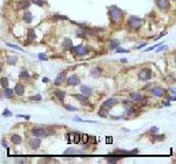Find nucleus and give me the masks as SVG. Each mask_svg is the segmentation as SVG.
Wrapping results in <instances>:
<instances>
[{
  "instance_id": "obj_47",
  "label": "nucleus",
  "mask_w": 176,
  "mask_h": 164,
  "mask_svg": "<svg viewBox=\"0 0 176 164\" xmlns=\"http://www.w3.org/2000/svg\"><path fill=\"white\" fill-rule=\"evenodd\" d=\"M17 116H18V117H24L25 120H29V116H28V115H17Z\"/></svg>"
},
{
  "instance_id": "obj_50",
  "label": "nucleus",
  "mask_w": 176,
  "mask_h": 164,
  "mask_svg": "<svg viewBox=\"0 0 176 164\" xmlns=\"http://www.w3.org/2000/svg\"><path fill=\"white\" fill-rule=\"evenodd\" d=\"M112 142H113L112 137H107V143H112Z\"/></svg>"
},
{
  "instance_id": "obj_48",
  "label": "nucleus",
  "mask_w": 176,
  "mask_h": 164,
  "mask_svg": "<svg viewBox=\"0 0 176 164\" xmlns=\"http://www.w3.org/2000/svg\"><path fill=\"white\" fill-rule=\"evenodd\" d=\"M166 34H167V32H162V33H161V34H160V35H159V37H156V38H155V40H157V39H160V38H162V37H163V35H166Z\"/></svg>"
},
{
  "instance_id": "obj_42",
  "label": "nucleus",
  "mask_w": 176,
  "mask_h": 164,
  "mask_svg": "<svg viewBox=\"0 0 176 164\" xmlns=\"http://www.w3.org/2000/svg\"><path fill=\"white\" fill-rule=\"evenodd\" d=\"M39 59H40V60H45V61H46V60H48V57L46 56L45 53H40V54H39Z\"/></svg>"
},
{
  "instance_id": "obj_16",
  "label": "nucleus",
  "mask_w": 176,
  "mask_h": 164,
  "mask_svg": "<svg viewBox=\"0 0 176 164\" xmlns=\"http://www.w3.org/2000/svg\"><path fill=\"white\" fill-rule=\"evenodd\" d=\"M80 92L82 93V94L89 96V95L93 94V88L89 87V86H85V84H83V86H80Z\"/></svg>"
},
{
  "instance_id": "obj_54",
  "label": "nucleus",
  "mask_w": 176,
  "mask_h": 164,
  "mask_svg": "<svg viewBox=\"0 0 176 164\" xmlns=\"http://www.w3.org/2000/svg\"><path fill=\"white\" fill-rule=\"evenodd\" d=\"M2 147L7 148V144H6V142H5V141H2Z\"/></svg>"
},
{
  "instance_id": "obj_8",
  "label": "nucleus",
  "mask_w": 176,
  "mask_h": 164,
  "mask_svg": "<svg viewBox=\"0 0 176 164\" xmlns=\"http://www.w3.org/2000/svg\"><path fill=\"white\" fill-rule=\"evenodd\" d=\"M139 150L137 149H133V150H121V149H115L114 154L116 155H128V156H133L135 154H137Z\"/></svg>"
},
{
  "instance_id": "obj_52",
  "label": "nucleus",
  "mask_w": 176,
  "mask_h": 164,
  "mask_svg": "<svg viewBox=\"0 0 176 164\" xmlns=\"http://www.w3.org/2000/svg\"><path fill=\"white\" fill-rule=\"evenodd\" d=\"M146 45H147V43H141V45H140V46H137L136 48H141V47H143V46H146Z\"/></svg>"
},
{
  "instance_id": "obj_34",
  "label": "nucleus",
  "mask_w": 176,
  "mask_h": 164,
  "mask_svg": "<svg viewBox=\"0 0 176 164\" xmlns=\"http://www.w3.org/2000/svg\"><path fill=\"white\" fill-rule=\"evenodd\" d=\"M1 87L2 88H7L8 87V80L6 78H1Z\"/></svg>"
},
{
  "instance_id": "obj_6",
  "label": "nucleus",
  "mask_w": 176,
  "mask_h": 164,
  "mask_svg": "<svg viewBox=\"0 0 176 164\" xmlns=\"http://www.w3.org/2000/svg\"><path fill=\"white\" fill-rule=\"evenodd\" d=\"M156 6L161 11H168L170 7V1L169 0H156Z\"/></svg>"
},
{
  "instance_id": "obj_39",
  "label": "nucleus",
  "mask_w": 176,
  "mask_h": 164,
  "mask_svg": "<svg viewBox=\"0 0 176 164\" xmlns=\"http://www.w3.org/2000/svg\"><path fill=\"white\" fill-rule=\"evenodd\" d=\"M8 47H11V48H14V49H18V51H22V48L21 47H19V46H15V45H12V43H6Z\"/></svg>"
},
{
  "instance_id": "obj_17",
  "label": "nucleus",
  "mask_w": 176,
  "mask_h": 164,
  "mask_svg": "<svg viewBox=\"0 0 176 164\" xmlns=\"http://www.w3.org/2000/svg\"><path fill=\"white\" fill-rule=\"evenodd\" d=\"M14 92H15V94H17L18 96L24 95V93H25V87H24V84L17 83V84H15V87H14Z\"/></svg>"
},
{
  "instance_id": "obj_5",
  "label": "nucleus",
  "mask_w": 176,
  "mask_h": 164,
  "mask_svg": "<svg viewBox=\"0 0 176 164\" xmlns=\"http://www.w3.org/2000/svg\"><path fill=\"white\" fill-rule=\"evenodd\" d=\"M70 52L76 54V55H86V54H88V48L85 47L83 45H78L76 47L70 49Z\"/></svg>"
},
{
  "instance_id": "obj_44",
  "label": "nucleus",
  "mask_w": 176,
  "mask_h": 164,
  "mask_svg": "<svg viewBox=\"0 0 176 164\" xmlns=\"http://www.w3.org/2000/svg\"><path fill=\"white\" fill-rule=\"evenodd\" d=\"M88 139H89V136L88 135H86V134H85V135H82V142H83V143H87Z\"/></svg>"
},
{
  "instance_id": "obj_46",
  "label": "nucleus",
  "mask_w": 176,
  "mask_h": 164,
  "mask_svg": "<svg viewBox=\"0 0 176 164\" xmlns=\"http://www.w3.org/2000/svg\"><path fill=\"white\" fill-rule=\"evenodd\" d=\"M169 90H170V93H172V94H175L176 95V88H174V87H170Z\"/></svg>"
},
{
  "instance_id": "obj_11",
  "label": "nucleus",
  "mask_w": 176,
  "mask_h": 164,
  "mask_svg": "<svg viewBox=\"0 0 176 164\" xmlns=\"http://www.w3.org/2000/svg\"><path fill=\"white\" fill-rule=\"evenodd\" d=\"M67 73L66 72H62V73H60L58 76H56V79H55V81H54V84L55 86H60V84L62 83L64 81H67Z\"/></svg>"
},
{
  "instance_id": "obj_37",
  "label": "nucleus",
  "mask_w": 176,
  "mask_h": 164,
  "mask_svg": "<svg viewBox=\"0 0 176 164\" xmlns=\"http://www.w3.org/2000/svg\"><path fill=\"white\" fill-rule=\"evenodd\" d=\"M147 103H148V97H145V96H143V97L140 100L139 104H140L141 107H143V106H146V104H147Z\"/></svg>"
},
{
  "instance_id": "obj_40",
  "label": "nucleus",
  "mask_w": 176,
  "mask_h": 164,
  "mask_svg": "<svg viewBox=\"0 0 176 164\" xmlns=\"http://www.w3.org/2000/svg\"><path fill=\"white\" fill-rule=\"evenodd\" d=\"M150 134H157L159 133V128L157 127H151L150 130H149Z\"/></svg>"
},
{
  "instance_id": "obj_22",
  "label": "nucleus",
  "mask_w": 176,
  "mask_h": 164,
  "mask_svg": "<svg viewBox=\"0 0 176 164\" xmlns=\"http://www.w3.org/2000/svg\"><path fill=\"white\" fill-rule=\"evenodd\" d=\"M14 89H11V88H5L4 90V95L6 98H12L13 96H14Z\"/></svg>"
},
{
  "instance_id": "obj_23",
  "label": "nucleus",
  "mask_w": 176,
  "mask_h": 164,
  "mask_svg": "<svg viewBox=\"0 0 176 164\" xmlns=\"http://www.w3.org/2000/svg\"><path fill=\"white\" fill-rule=\"evenodd\" d=\"M101 74H102V69L101 68H99V67H96V68H94L93 70L91 72V75L93 76V78H99V76H101Z\"/></svg>"
},
{
  "instance_id": "obj_43",
  "label": "nucleus",
  "mask_w": 176,
  "mask_h": 164,
  "mask_svg": "<svg viewBox=\"0 0 176 164\" xmlns=\"http://www.w3.org/2000/svg\"><path fill=\"white\" fill-rule=\"evenodd\" d=\"M116 53H129V51H126L123 48H116Z\"/></svg>"
},
{
  "instance_id": "obj_26",
  "label": "nucleus",
  "mask_w": 176,
  "mask_h": 164,
  "mask_svg": "<svg viewBox=\"0 0 176 164\" xmlns=\"http://www.w3.org/2000/svg\"><path fill=\"white\" fill-rule=\"evenodd\" d=\"M164 139H166V135H156V134L153 135V142H162Z\"/></svg>"
},
{
  "instance_id": "obj_18",
  "label": "nucleus",
  "mask_w": 176,
  "mask_h": 164,
  "mask_svg": "<svg viewBox=\"0 0 176 164\" xmlns=\"http://www.w3.org/2000/svg\"><path fill=\"white\" fill-rule=\"evenodd\" d=\"M35 38H37V35H35L34 29L29 28V29H28V35H27V41H26L25 45H29L28 42H32L33 40H35Z\"/></svg>"
},
{
  "instance_id": "obj_13",
  "label": "nucleus",
  "mask_w": 176,
  "mask_h": 164,
  "mask_svg": "<svg viewBox=\"0 0 176 164\" xmlns=\"http://www.w3.org/2000/svg\"><path fill=\"white\" fill-rule=\"evenodd\" d=\"M31 0H20L18 2V10H27L29 6H31Z\"/></svg>"
},
{
  "instance_id": "obj_53",
  "label": "nucleus",
  "mask_w": 176,
  "mask_h": 164,
  "mask_svg": "<svg viewBox=\"0 0 176 164\" xmlns=\"http://www.w3.org/2000/svg\"><path fill=\"white\" fill-rule=\"evenodd\" d=\"M121 62H122V63H126V62H128V61H127V59H121Z\"/></svg>"
},
{
  "instance_id": "obj_1",
  "label": "nucleus",
  "mask_w": 176,
  "mask_h": 164,
  "mask_svg": "<svg viewBox=\"0 0 176 164\" xmlns=\"http://www.w3.org/2000/svg\"><path fill=\"white\" fill-rule=\"evenodd\" d=\"M108 14H109L112 24L120 22L123 18V12L118 6H109L108 7Z\"/></svg>"
},
{
  "instance_id": "obj_29",
  "label": "nucleus",
  "mask_w": 176,
  "mask_h": 164,
  "mask_svg": "<svg viewBox=\"0 0 176 164\" xmlns=\"http://www.w3.org/2000/svg\"><path fill=\"white\" fill-rule=\"evenodd\" d=\"M54 94L58 96V98L60 101H62L65 98V93L64 92H61V90H59V89H56V90H54Z\"/></svg>"
},
{
  "instance_id": "obj_32",
  "label": "nucleus",
  "mask_w": 176,
  "mask_h": 164,
  "mask_svg": "<svg viewBox=\"0 0 176 164\" xmlns=\"http://www.w3.org/2000/svg\"><path fill=\"white\" fill-rule=\"evenodd\" d=\"M80 152H81V151L73 149V148H68L67 150H65V155H68V154H80Z\"/></svg>"
},
{
  "instance_id": "obj_19",
  "label": "nucleus",
  "mask_w": 176,
  "mask_h": 164,
  "mask_svg": "<svg viewBox=\"0 0 176 164\" xmlns=\"http://www.w3.org/2000/svg\"><path fill=\"white\" fill-rule=\"evenodd\" d=\"M130 100L133 101V102H135V103H139L140 102V100L142 98L143 96L140 94V93H130Z\"/></svg>"
},
{
  "instance_id": "obj_4",
  "label": "nucleus",
  "mask_w": 176,
  "mask_h": 164,
  "mask_svg": "<svg viewBox=\"0 0 176 164\" xmlns=\"http://www.w3.org/2000/svg\"><path fill=\"white\" fill-rule=\"evenodd\" d=\"M139 79L141 81H148L151 79V70L149 68H143L139 72Z\"/></svg>"
},
{
  "instance_id": "obj_31",
  "label": "nucleus",
  "mask_w": 176,
  "mask_h": 164,
  "mask_svg": "<svg viewBox=\"0 0 176 164\" xmlns=\"http://www.w3.org/2000/svg\"><path fill=\"white\" fill-rule=\"evenodd\" d=\"M19 76H20V79H29V78H31V75L28 74V72L25 70V69L21 70L20 74H19Z\"/></svg>"
},
{
  "instance_id": "obj_38",
  "label": "nucleus",
  "mask_w": 176,
  "mask_h": 164,
  "mask_svg": "<svg viewBox=\"0 0 176 164\" xmlns=\"http://www.w3.org/2000/svg\"><path fill=\"white\" fill-rule=\"evenodd\" d=\"M65 108H66L67 109V110H68V111H76L78 110V108H76V107H74V106H65Z\"/></svg>"
},
{
  "instance_id": "obj_10",
  "label": "nucleus",
  "mask_w": 176,
  "mask_h": 164,
  "mask_svg": "<svg viewBox=\"0 0 176 164\" xmlns=\"http://www.w3.org/2000/svg\"><path fill=\"white\" fill-rule=\"evenodd\" d=\"M150 92H151V94L156 97H162L164 94H166V90H164L163 88H161V87H154Z\"/></svg>"
},
{
  "instance_id": "obj_30",
  "label": "nucleus",
  "mask_w": 176,
  "mask_h": 164,
  "mask_svg": "<svg viewBox=\"0 0 176 164\" xmlns=\"http://www.w3.org/2000/svg\"><path fill=\"white\" fill-rule=\"evenodd\" d=\"M120 46V41L119 40H113L112 42H110V45H109V48L110 49H116Z\"/></svg>"
},
{
  "instance_id": "obj_14",
  "label": "nucleus",
  "mask_w": 176,
  "mask_h": 164,
  "mask_svg": "<svg viewBox=\"0 0 176 164\" xmlns=\"http://www.w3.org/2000/svg\"><path fill=\"white\" fill-rule=\"evenodd\" d=\"M62 48L65 51H70L73 48V41L69 39V38H66L64 39V42H62Z\"/></svg>"
},
{
  "instance_id": "obj_15",
  "label": "nucleus",
  "mask_w": 176,
  "mask_h": 164,
  "mask_svg": "<svg viewBox=\"0 0 176 164\" xmlns=\"http://www.w3.org/2000/svg\"><path fill=\"white\" fill-rule=\"evenodd\" d=\"M74 97L76 98L79 102H81L82 104H88V96L87 95H85V94H75L74 95Z\"/></svg>"
},
{
  "instance_id": "obj_45",
  "label": "nucleus",
  "mask_w": 176,
  "mask_h": 164,
  "mask_svg": "<svg viewBox=\"0 0 176 164\" xmlns=\"http://www.w3.org/2000/svg\"><path fill=\"white\" fill-rule=\"evenodd\" d=\"M168 47H167V46H160V48L157 49V51H156V52H157V53H159V52H161V51H166V49H167Z\"/></svg>"
},
{
  "instance_id": "obj_27",
  "label": "nucleus",
  "mask_w": 176,
  "mask_h": 164,
  "mask_svg": "<svg viewBox=\"0 0 176 164\" xmlns=\"http://www.w3.org/2000/svg\"><path fill=\"white\" fill-rule=\"evenodd\" d=\"M80 142H82V136L80 134H74V138H73V143L79 144Z\"/></svg>"
},
{
  "instance_id": "obj_2",
  "label": "nucleus",
  "mask_w": 176,
  "mask_h": 164,
  "mask_svg": "<svg viewBox=\"0 0 176 164\" xmlns=\"http://www.w3.org/2000/svg\"><path fill=\"white\" fill-rule=\"evenodd\" d=\"M142 24H143L142 19L137 18V16H135V15H132V16L128 18V26L130 27L132 29H134V31L140 29L141 26H142Z\"/></svg>"
},
{
  "instance_id": "obj_41",
  "label": "nucleus",
  "mask_w": 176,
  "mask_h": 164,
  "mask_svg": "<svg viewBox=\"0 0 176 164\" xmlns=\"http://www.w3.org/2000/svg\"><path fill=\"white\" fill-rule=\"evenodd\" d=\"M2 116H5V117H10V116H12V113H11L10 110H7V109H6V110H5L4 113H2Z\"/></svg>"
},
{
  "instance_id": "obj_9",
  "label": "nucleus",
  "mask_w": 176,
  "mask_h": 164,
  "mask_svg": "<svg viewBox=\"0 0 176 164\" xmlns=\"http://www.w3.org/2000/svg\"><path fill=\"white\" fill-rule=\"evenodd\" d=\"M29 147L32 148L33 150H37V149H39V147H40V144H41V139H40V137H33V138H31L29 139Z\"/></svg>"
},
{
  "instance_id": "obj_25",
  "label": "nucleus",
  "mask_w": 176,
  "mask_h": 164,
  "mask_svg": "<svg viewBox=\"0 0 176 164\" xmlns=\"http://www.w3.org/2000/svg\"><path fill=\"white\" fill-rule=\"evenodd\" d=\"M11 139H12V142H13L14 144H20L21 142H22V138H21V136L17 135V134L12 135V137H11Z\"/></svg>"
},
{
  "instance_id": "obj_3",
  "label": "nucleus",
  "mask_w": 176,
  "mask_h": 164,
  "mask_svg": "<svg viewBox=\"0 0 176 164\" xmlns=\"http://www.w3.org/2000/svg\"><path fill=\"white\" fill-rule=\"evenodd\" d=\"M53 130L47 129V128H35V129L32 130V135L37 136V137H47V136L52 135Z\"/></svg>"
},
{
  "instance_id": "obj_49",
  "label": "nucleus",
  "mask_w": 176,
  "mask_h": 164,
  "mask_svg": "<svg viewBox=\"0 0 176 164\" xmlns=\"http://www.w3.org/2000/svg\"><path fill=\"white\" fill-rule=\"evenodd\" d=\"M17 162L18 163H24V162H26V160H25V158H18Z\"/></svg>"
},
{
  "instance_id": "obj_36",
  "label": "nucleus",
  "mask_w": 176,
  "mask_h": 164,
  "mask_svg": "<svg viewBox=\"0 0 176 164\" xmlns=\"http://www.w3.org/2000/svg\"><path fill=\"white\" fill-rule=\"evenodd\" d=\"M54 20H68V18H67L66 15H59V14H56V15H54Z\"/></svg>"
},
{
  "instance_id": "obj_7",
  "label": "nucleus",
  "mask_w": 176,
  "mask_h": 164,
  "mask_svg": "<svg viewBox=\"0 0 176 164\" xmlns=\"http://www.w3.org/2000/svg\"><path fill=\"white\" fill-rule=\"evenodd\" d=\"M80 82H81L80 78L76 74H73L69 78H67V84H68V86H78V84H80Z\"/></svg>"
},
{
  "instance_id": "obj_51",
  "label": "nucleus",
  "mask_w": 176,
  "mask_h": 164,
  "mask_svg": "<svg viewBox=\"0 0 176 164\" xmlns=\"http://www.w3.org/2000/svg\"><path fill=\"white\" fill-rule=\"evenodd\" d=\"M42 82H44V83H47V82H48V79H47V78H44V79H42Z\"/></svg>"
},
{
  "instance_id": "obj_20",
  "label": "nucleus",
  "mask_w": 176,
  "mask_h": 164,
  "mask_svg": "<svg viewBox=\"0 0 176 164\" xmlns=\"http://www.w3.org/2000/svg\"><path fill=\"white\" fill-rule=\"evenodd\" d=\"M108 113H109V108H106V107L103 106H101V108L99 109V116H101V117H107L108 116Z\"/></svg>"
},
{
  "instance_id": "obj_28",
  "label": "nucleus",
  "mask_w": 176,
  "mask_h": 164,
  "mask_svg": "<svg viewBox=\"0 0 176 164\" xmlns=\"http://www.w3.org/2000/svg\"><path fill=\"white\" fill-rule=\"evenodd\" d=\"M120 158H121V156L120 157H118V156H115V157H106V161H107L108 163H116V162H119L120 161Z\"/></svg>"
},
{
  "instance_id": "obj_21",
  "label": "nucleus",
  "mask_w": 176,
  "mask_h": 164,
  "mask_svg": "<svg viewBox=\"0 0 176 164\" xmlns=\"http://www.w3.org/2000/svg\"><path fill=\"white\" fill-rule=\"evenodd\" d=\"M24 21L27 24H31L32 22V20H33V14H32L31 12H25L24 13Z\"/></svg>"
},
{
  "instance_id": "obj_55",
  "label": "nucleus",
  "mask_w": 176,
  "mask_h": 164,
  "mask_svg": "<svg viewBox=\"0 0 176 164\" xmlns=\"http://www.w3.org/2000/svg\"><path fill=\"white\" fill-rule=\"evenodd\" d=\"M175 63H176V55H175Z\"/></svg>"
},
{
  "instance_id": "obj_35",
  "label": "nucleus",
  "mask_w": 176,
  "mask_h": 164,
  "mask_svg": "<svg viewBox=\"0 0 176 164\" xmlns=\"http://www.w3.org/2000/svg\"><path fill=\"white\" fill-rule=\"evenodd\" d=\"M28 100L29 101H41L42 97H41V95H34V96H29Z\"/></svg>"
},
{
  "instance_id": "obj_24",
  "label": "nucleus",
  "mask_w": 176,
  "mask_h": 164,
  "mask_svg": "<svg viewBox=\"0 0 176 164\" xmlns=\"http://www.w3.org/2000/svg\"><path fill=\"white\" fill-rule=\"evenodd\" d=\"M17 62H18V57L17 56H14V55H8V56H7V63H8V65L14 66V65H17Z\"/></svg>"
},
{
  "instance_id": "obj_33",
  "label": "nucleus",
  "mask_w": 176,
  "mask_h": 164,
  "mask_svg": "<svg viewBox=\"0 0 176 164\" xmlns=\"http://www.w3.org/2000/svg\"><path fill=\"white\" fill-rule=\"evenodd\" d=\"M32 2H33L34 5H37V6H40V7H42L44 5L46 4V1L45 0H31Z\"/></svg>"
},
{
  "instance_id": "obj_12",
  "label": "nucleus",
  "mask_w": 176,
  "mask_h": 164,
  "mask_svg": "<svg viewBox=\"0 0 176 164\" xmlns=\"http://www.w3.org/2000/svg\"><path fill=\"white\" fill-rule=\"evenodd\" d=\"M119 103V101L116 100V98H108V100H106L103 103H102V106L103 107H106V108H112V107H114V106H116Z\"/></svg>"
}]
</instances>
